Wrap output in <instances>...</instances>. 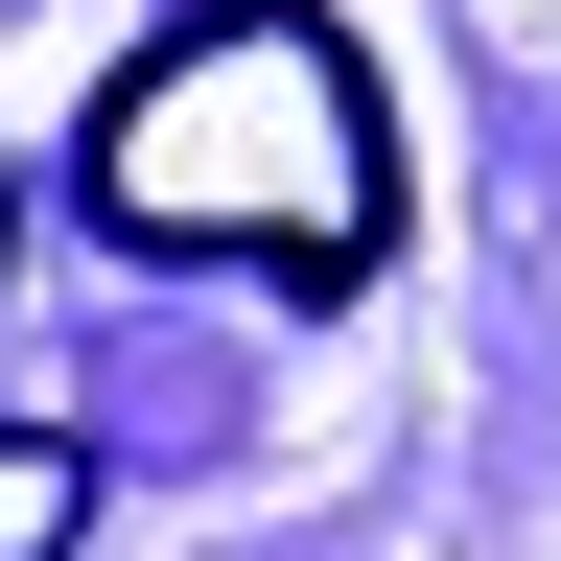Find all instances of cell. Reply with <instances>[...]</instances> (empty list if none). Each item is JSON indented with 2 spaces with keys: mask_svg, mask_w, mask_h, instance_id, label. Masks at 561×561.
Wrapping results in <instances>:
<instances>
[{
  "mask_svg": "<svg viewBox=\"0 0 561 561\" xmlns=\"http://www.w3.org/2000/svg\"><path fill=\"white\" fill-rule=\"evenodd\" d=\"M70 187H94L117 257L305 280V305H351V280L398 257V117H375V70H351L305 0H187V24L94 94Z\"/></svg>",
  "mask_w": 561,
  "mask_h": 561,
  "instance_id": "6da1fadb",
  "label": "cell"
},
{
  "mask_svg": "<svg viewBox=\"0 0 561 561\" xmlns=\"http://www.w3.org/2000/svg\"><path fill=\"white\" fill-rule=\"evenodd\" d=\"M94 538V445L70 421H0V561H70Z\"/></svg>",
  "mask_w": 561,
  "mask_h": 561,
  "instance_id": "7a4b0ae2",
  "label": "cell"
}]
</instances>
